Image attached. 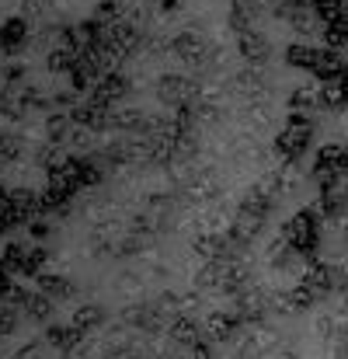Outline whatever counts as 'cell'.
I'll use <instances>...</instances> for the list:
<instances>
[{
  "label": "cell",
  "mask_w": 348,
  "mask_h": 359,
  "mask_svg": "<svg viewBox=\"0 0 348 359\" xmlns=\"http://www.w3.org/2000/svg\"><path fill=\"white\" fill-rule=\"evenodd\" d=\"M171 53H174L181 63H188V67H202V63H209V42H206L202 35H195L192 28L171 39Z\"/></svg>",
  "instance_id": "6da1fadb"
},
{
  "label": "cell",
  "mask_w": 348,
  "mask_h": 359,
  "mask_svg": "<svg viewBox=\"0 0 348 359\" xmlns=\"http://www.w3.org/2000/svg\"><path fill=\"white\" fill-rule=\"evenodd\" d=\"M28 39H32V21H28V18L14 14V18H7V21L0 25V46L7 49V56H18V53L28 46Z\"/></svg>",
  "instance_id": "7a4b0ae2"
},
{
  "label": "cell",
  "mask_w": 348,
  "mask_h": 359,
  "mask_svg": "<svg viewBox=\"0 0 348 359\" xmlns=\"http://www.w3.org/2000/svg\"><path fill=\"white\" fill-rule=\"evenodd\" d=\"M188 95H192V81L181 77V74H164L160 84H157V102H164V105L185 109L188 105Z\"/></svg>",
  "instance_id": "3957f363"
},
{
  "label": "cell",
  "mask_w": 348,
  "mask_h": 359,
  "mask_svg": "<svg viewBox=\"0 0 348 359\" xmlns=\"http://www.w3.org/2000/svg\"><path fill=\"white\" fill-rule=\"evenodd\" d=\"M254 21H258V0H230V14H227V25L240 35H251L254 32Z\"/></svg>",
  "instance_id": "277c9868"
},
{
  "label": "cell",
  "mask_w": 348,
  "mask_h": 359,
  "mask_svg": "<svg viewBox=\"0 0 348 359\" xmlns=\"http://www.w3.org/2000/svg\"><path fill=\"white\" fill-rule=\"evenodd\" d=\"M129 77L122 74V70H109V74H102V81H98V88H95V98H102V102H109V105H116L122 102L125 95H129Z\"/></svg>",
  "instance_id": "5b68a950"
},
{
  "label": "cell",
  "mask_w": 348,
  "mask_h": 359,
  "mask_svg": "<svg viewBox=\"0 0 348 359\" xmlns=\"http://www.w3.org/2000/svg\"><path fill=\"white\" fill-rule=\"evenodd\" d=\"M98 81H102V70H98L88 56L70 70V91H77V95H81V91H95V88H98Z\"/></svg>",
  "instance_id": "8992f818"
},
{
  "label": "cell",
  "mask_w": 348,
  "mask_h": 359,
  "mask_svg": "<svg viewBox=\"0 0 348 359\" xmlns=\"http://www.w3.org/2000/svg\"><path fill=\"white\" fill-rule=\"evenodd\" d=\"M67 168H70L74 182L84 185V189H95V185L102 182V168H98L91 157H67Z\"/></svg>",
  "instance_id": "52a82bcc"
},
{
  "label": "cell",
  "mask_w": 348,
  "mask_h": 359,
  "mask_svg": "<svg viewBox=\"0 0 348 359\" xmlns=\"http://www.w3.org/2000/svg\"><path fill=\"white\" fill-rule=\"evenodd\" d=\"M74 133H77V122L70 119V112H60V116H49V119H46V140H49L53 147L74 140Z\"/></svg>",
  "instance_id": "ba28073f"
},
{
  "label": "cell",
  "mask_w": 348,
  "mask_h": 359,
  "mask_svg": "<svg viewBox=\"0 0 348 359\" xmlns=\"http://www.w3.org/2000/svg\"><path fill=\"white\" fill-rule=\"evenodd\" d=\"M237 49H240V56H244L247 63H261V60H268V42H265L258 32L240 35V39H237Z\"/></svg>",
  "instance_id": "9c48e42d"
},
{
  "label": "cell",
  "mask_w": 348,
  "mask_h": 359,
  "mask_svg": "<svg viewBox=\"0 0 348 359\" xmlns=\"http://www.w3.org/2000/svg\"><path fill=\"white\" fill-rule=\"evenodd\" d=\"M81 60H84V56L67 53V49H60V46H53V49L46 53V67H49V74H70Z\"/></svg>",
  "instance_id": "30bf717a"
},
{
  "label": "cell",
  "mask_w": 348,
  "mask_h": 359,
  "mask_svg": "<svg viewBox=\"0 0 348 359\" xmlns=\"http://www.w3.org/2000/svg\"><path fill=\"white\" fill-rule=\"evenodd\" d=\"M39 286H42V297H70L74 293V286L63 279V276H39Z\"/></svg>",
  "instance_id": "8fae6325"
},
{
  "label": "cell",
  "mask_w": 348,
  "mask_h": 359,
  "mask_svg": "<svg viewBox=\"0 0 348 359\" xmlns=\"http://www.w3.org/2000/svg\"><path fill=\"white\" fill-rule=\"evenodd\" d=\"M21 157V136L11 129H0V164L4 161H18Z\"/></svg>",
  "instance_id": "7c38bea8"
},
{
  "label": "cell",
  "mask_w": 348,
  "mask_h": 359,
  "mask_svg": "<svg viewBox=\"0 0 348 359\" xmlns=\"http://www.w3.org/2000/svg\"><path fill=\"white\" fill-rule=\"evenodd\" d=\"M300 143H303V129H300V122L293 119L289 129H286V136H279V150H282L286 157H293V154L300 150Z\"/></svg>",
  "instance_id": "4fadbf2b"
},
{
  "label": "cell",
  "mask_w": 348,
  "mask_h": 359,
  "mask_svg": "<svg viewBox=\"0 0 348 359\" xmlns=\"http://www.w3.org/2000/svg\"><path fill=\"white\" fill-rule=\"evenodd\" d=\"M49 342L60 349H70L81 342V328H49Z\"/></svg>",
  "instance_id": "5bb4252c"
},
{
  "label": "cell",
  "mask_w": 348,
  "mask_h": 359,
  "mask_svg": "<svg viewBox=\"0 0 348 359\" xmlns=\"http://www.w3.org/2000/svg\"><path fill=\"white\" fill-rule=\"evenodd\" d=\"M49 11H53V0H21V18H28V21H39Z\"/></svg>",
  "instance_id": "9a60e30c"
},
{
  "label": "cell",
  "mask_w": 348,
  "mask_h": 359,
  "mask_svg": "<svg viewBox=\"0 0 348 359\" xmlns=\"http://www.w3.org/2000/svg\"><path fill=\"white\" fill-rule=\"evenodd\" d=\"M25 311H28V318H35V321H46V318L53 314V300H49V297H32Z\"/></svg>",
  "instance_id": "2e32d148"
},
{
  "label": "cell",
  "mask_w": 348,
  "mask_h": 359,
  "mask_svg": "<svg viewBox=\"0 0 348 359\" xmlns=\"http://www.w3.org/2000/svg\"><path fill=\"white\" fill-rule=\"evenodd\" d=\"M18 109H21V105H18V98L11 95V88L0 84V119H18V116H21Z\"/></svg>",
  "instance_id": "e0dca14e"
},
{
  "label": "cell",
  "mask_w": 348,
  "mask_h": 359,
  "mask_svg": "<svg viewBox=\"0 0 348 359\" xmlns=\"http://www.w3.org/2000/svg\"><path fill=\"white\" fill-rule=\"evenodd\" d=\"M0 77H4V88H11V91H14L18 84H25V81H28V67H25V63H14V67H7Z\"/></svg>",
  "instance_id": "ac0fdd59"
},
{
  "label": "cell",
  "mask_w": 348,
  "mask_h": 359,
  "mask_svg": "<svg viewBox=\"0 0 348 359\" xmlns=\"http://www.w3.org/2000/svg\"><path fill=\"white\" fill-rule=\"evenodd\" d=\"M98 321H102V311H98V307H81V311H77V318H74V328H81V332H84V328H95Z\"/></svg>",
  "instance_id": "d6986e66"
},
{
  "label": "cell",
  "mask_w": 348,
  "mask_h": 359,
  "mask_svg": "<svg viewBox=\"0 0 348 359\" xmlns=\"http://www.w3.org/2000/svg\"><path fill=\"white\" fill-rule=\"evenodd\" d=\"M18 224H21V220H18V213L11 210V203H0V238H4V234H11Z\"/></svg>",
  "instance_id": "ffe728a7"
},
{
  "label": "cell",
  "mask_w": 348,
  "mask_h": 359,
  "mask_svg": "<svg viewBox=\"0 0 348 359\" xmlns=\"http://www.w3.org/2000/svg\"><path fill=\"white\" fill-rule=\"evenodd\" d=\"M28 231H32V238H49V224H42V220H32V224H28Z\"/></svg>",
  "instance_id": "44dd1931"
},
{
  "label": "cell",
  "mask_w": 348,
  "mask_h": 359,
  "mask_svg": "<svg viewBox=\"0 0 348 359\" xmlns=\"http://www.w3.org/2000/svg\"><path fill=\"white\" fill-rule=\"evenodd\" d=\"M153 4H160V7H164V11H174V7H178V4H181V0H153Z\"/></svg>",
  "instance_id": "7402d4cb"
},
{
  "label": "cell",
  "mask_w": 348,
  "mask_h": 359,
  "mask_svg": "<svg viewBox=\"0 0 348 359\" xmlns=\"http://www.w3.org/2000/svg\"><path fill=\"white\" fill-rule=\"evenodd\" d=\"M7 196H11V189L4 185V178H0V203H7Z\"/></svg>",
  "instance_id": "603a6c76"
},
{
  "label": "cell",
  "mask_w": 348,
  "mask_h": 359,
  "mask_svg": "<svg viewBox=\"0 0 348 359\" xmlns=\"http://www.w3.org/2000/svg\"><path fill=\"white\" fill-rule=\"evenodd\" d=\"M4 60H7V49H4V46H0V63H4Z\"/></svg>",
  "instance_id": "cb8c5ba5"
}]
</instances>
